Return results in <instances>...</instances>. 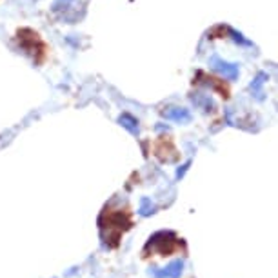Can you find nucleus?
Wrapping results in <instances>:
<instances>
[{
	"mask_svg": "<svg viewBox=\"0 0 278 278\" xmlns=\"http://www.w3.org/2000/svg\"><path fill=\"white\" fill-rule=\"evenodd\" d=\"M157 251L158 255H171V253L177 249V236L171 231H160L157 235H153L149 238L146 246V251Z\"/></svg>",
	"mask_w": 278,
	"mask_h": 278,
	"instance_id": "nucleus-1",
	"label": "nucleus"
},
{
	"mask_svg": "<svg viewBox=\"0 0 278 278\" xmlns=\"http://www.w3.org/2000/svg\"><path fill=\"white\" fill-rule=\"evenodd\" d=\"M79 0H55L53 4V13L58 15L64 22L68 24H73L77 22L82 15H79V9H73V7H80Z\"/></svg>",
	"mask_w": 278,
	"mask_h": 278,
	"instance_id": "nucleus-2",
	"label": "nucleus"
},
{
	"mask_svg": "<svg viewBox=\"0 0 278 278\" xmlns=\"http://www.w3.org/2000/svg\"><path fill=\"white\" fill-rule=\"evenodd\" d=\"M209 66H211V69H215L216 73L220 75V77H224L226 80L238 79V66H236V64L226 62V60H222L220 57H211Z\"/></svg>",
	"mask_w": 278,
	"mask_h": 278,
	"instance_id": "nucleus-3",
	"label": "nucleus"
},
{
	"mask_svg": "<svg viewBox=\"0 0 278 278\" xmlns=\"http://www.w3.org/2000/svg\"><path fill=\"white\" fill-rule=\"evenodd\" d=\"M182 269H184V262H182V260H173L168 268L153 269V275L157 278H180Z\"/></svg>",
	"mask_w": 278,
	"mask_h": 278,
	"instance_id": "nucleus-4",
	"label": "nucleus"
},
{
	"mask_svg": "<svg viewBox=\"0 0 278 278\" xmlns=\"http://www.w3.org/2000/svg\"><path fill=\"white\" fill-rule=\"evenodd\" d=\"M162 116L168 118V120L180 122V124H185V122L191 120V113L185 107H166L162 111Z\"/></svg>",
	"mask_w": 278,
	"mask_h": 278,
	"instance_id": "nucleus-5",
	"label": "nucleus"
},
{
	"mask_svg": "<svg viewBox=\"0 0 278 278\" xmlns=\"http://www.w3.org/2000/svg\"><path fill=\"white\" fill-rule=\"evenodd\" d=\"M191 100H193V104L196 105V107H200V109H204V111H211L215 107L213 98L205 93H193L191 94Z\"/></svg>",
	"mask_w": 278,
	"mask_h": 278,
	"instance_id": "nucleus-6",
	"label": "nucleus"
},
{
	"mask_svg": "<svg viewBox=\"0 0 278 278\" xmlns=\"http://www.w3.org/2000/svg\"><path fill=\"white\" fill-rule=\"evenodd\" d=\"M268 82V75L266 73H258L255 77V80L251 82V93L257 100H264V84Z\"/></svg>",
	"mask_w": 278,
	"mask_h": 278,
	"instance_id": "nucleus-7",
	"label": "nucleus"
},
{
	"mask_svg": "<svg viewBox=\"0 0 278 278\" xmlns=\"http://www.w3.org/2000/svg\"><path fill=\"white\" fill-rule=\"evenodd\" d=\"M118 124H120L122 127H126V129L131 133V135H138V122L135 120L131 115H127V113L120 115V118H118Z\"/></svg>",
	"mask_w": 278,
	"mask_h": 278,
	"instance_id": "nucleus-8",
	"label": "nucleus"
},
{
	"mask_svg": "<svg viewBox=\"0 0 278 278\" xmlns=\"http://www.w3.org/2000/svg\"><path fill=\"white\" fill-rule=\"evenodd\" d=\"M155 211H157V205L153 204V202L147 198V196H144V198L140 200V209H138V215H140V216H149V215H153Z\"/></svg>",
	"mask_w": 278,
	"mask_h": 278,
	"instance_id": "nucleus-9",
	"label": "nucleus"
},
{
	"mask_svg": "<svg viewBox=\"0 0 278 278\" xmlns=\"http://www.w3.org/2000/svg\"><path fill=\"white\" fill-rule=\"evenodd\" d=\"M227 33L231 35L233 40H235V42L244 44V46H251V42H249V40H246V38L242 37V35H240V33H238V31H235V29H229V27H227Z\"/></svg>",
	"mask_w": 278,
	"mask_h": 278,
	"instance_id": "nucleus-10",
	"label": "nucleus"
},
{
	"mask_svg": "<svg viewBox=\"0 0 278 278\" xmlns=\"http://www.w3.org/2000/svg\"><path fill=\"white\" fill-rule=\"evenodd\" d=\"M189 166H191V162H185L184 166H182V168H179V171H177V179L180 180L182 177H184V173L189 169Z\"/></svg>",
	"mask_w": 278,
	"mask_h": 278,
	"instance_id": "nucleus-11",
	"label": "nucleus"
}]
</instances>
